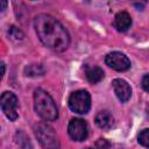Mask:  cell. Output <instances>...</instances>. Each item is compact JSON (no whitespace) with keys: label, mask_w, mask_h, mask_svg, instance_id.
Instances as JSON below:
<instances>
[{"label":"cell","mask_w":149,"mask_h":149,"mask_svg":"<svg viewBox=\"0 0 149 149\" xmlns=\"http://www.w3.org/2000/svg\"><path fill=\"white\" fill-rule=\"evenodd\" d=\"M68 133L72 140L84 141L87 137V133H88L86 121L83 119H79V118L71 119V121L69 122V126H68Z\"/></svg>","instance_id":"8992f818"},{"label":"cell","mask_w":149,"mask_h":149,"mask_svg":"<svg viewBox=\"0 0 149 149\" xmlns=\"http://www.w3.org/2000/svg\"><path fill=\"white\" fill-rule=\"evenodd\" d=\"M69 107L72 112L85 114L91 108V97L85 90H78L69 97Z\"/></svg>","instance_id":"277c9868"},{"label":"cell","mask_w":149,"mask_h":149,"mask_svg":"<svg viewBox=\"0 0 149 149\" xmlns=\"http://www.w3.org/2000/svg\"><path fill=\"white\" fill-rule=\"evenodd\" d=\"M44 73V68L41 64H30L24 68V74L29 77L42 76Z\"/></svg>","instance_id":"7c38bea8"},{"label":"cell","mask_w":149,"mask_h":149,"mask_svg":"<svg viewBox=\"0 0 149 149\" xmlns=\"http://www.w3.org/2000/svg\"><path fill=\"white\" fill-rule=\"evenodd\" d=\"M0 104H1L2 112L10 121H14L17 119L19 101H17L16 95L13 92H3L0 99Z\"/></svg>","instance_id":"5b68a950"},{"label":"cell","mask_w":149,"mask_h":149,"mask_svg":"<svg viewBox=\"0 0 149 149\" xmlns=\"http://www.w3.org/2000/svg\"><path fill=\"white\" fill-rule=\"evenodd\" d=\"M112 86H113L115 95L118 97V99L121 102H126L129 100V98L132 95V88L126 80L120 79V78L114 79L112 81Z\"/></svg>","instance_id":"ba28073f"},{"label":"cell","mask_w":149,"mask_h":149,"mask_svg":"<svg viewBox=\"0 0 149 149\" xmlns=\"http://www.w3.org/2000/svg\"><path fill=\"white\" fill-rule=\"evenodd\" d=\"M35 135L44 149H59V140L55 129L47 123H38L35 127Z\"/></svg>","instance_id":"3957f363"},{"label":"cell","mask_w":149,"mask_h":149,"mask_svg":"<svg viewBox=\"0 0 149 149\" xmlns=\"http://www.w3.org/2000/svg\"><path fill=\"white\" fill-rule=\"evenodd\" d=\"M142 87L149 92V74H146L143 78H142Z\"/></svg>","instance_id":"2e32d148"},{"label":"cell","mask_w":149,"mask_h":149,"mask_svg":"<svg viewBox=\"0 0 149 149\" xmlns=\"http://www.w3.org/2000/svg\"><path fill=\"white\" fill-rule=\"evenodd\" d=\"M132 24V17L127 12H119L114 17V27L118 31H126Z\"/></svg>","instance_id":"9c48e42d"},{"label":"cell","mask_w":149,"mask_h":149,"mask_svg":"<svg viewBox=\"0 0 149 149\" xmlns=\"http://www.w3.org/2000/svg\"><path fill=\"white\" fill-rule=\"evenodd\" d=\"M0 5H1V10H5V8L7 6V1H0Z\"/></svg>","instance_id":"e0dca14e"},{"label":"cell","mask_w":149,"mask_h":149,"mask_svg":"<svg viewBox=\"0 0 149 149\" xmlns=\"http://www.w3.org/2000/svg\"><path fill=\"white\" fill-rule=\"evenodd\" d=\"M95 123L101 129H109L113 126V116L108 111H100L95 115Z\"/></svg>","instance_id":"30bf717a"},{"label":"cell","mask_w":149,"mask_h":149,"mask_svg":"<svg viewBox=\"0 0 149 149\" xmlns=\"http://www.w3.org/2000/svg\"><path fill=\"white\" fill-rule=\"evenodd\" d=\"M85 76L90 83L97 84L104 78V71L99 66H87L85 70Z\"/></svg>","instance_id":"8fae6325"},{"label":"cell","mask_w":149,"mask_h":149,"mask_svg":"<svg viewBox=\"0 0 149 149\" xmlns=\"http://www.w3.org/2000/svg\"><path fill=\"white\" fill-rule=\"evenodd\" d=\"M34 27L40 41L54 51H64L70 44V36L64 26L54 16L40 14L34 19Z\"/></svg>","instance_id":"6da1fadb"},{"label":"cell","mask_w":149,"mask_h":149,"mask_svg":"<svg viewBox=\"0 0 149 149\" xmlns=\"http://www.w3.org/2000/svg\"><path fill=\"white\" fill-rule=\"evenodd\" d=\"M8 35L14 41H21L23 38V33L21 31V29H19L15 26H10V28L8 30Z\"/></svg>","instance_id":"9a60e30c"},{"label":"cell","mask_w":149,"mask_h":149,"mask_svg":"<svg viewBox=\"0 0 149 149\" xmlns=\"http://www.w3.org/2000/svg\"><path fill=\"white\" fill-rule=\"evenodd\" d=\"M105 62L109 68H112V69H114L116 71H127L130 68L129 58L125 54L119 52V51L109 52L106 56Z\"/></svg>","instance_id":"52a82bcc"},{"label":"cell","mask_w":149,"mask_h":149,"mask_svg":"<svg viewBox=\"0 0 149 149\" xmlns=\"http://www.w3.org/2000/svg\"><path fill=\"white\" fill-rule=\"evenodd\" d=\"M86 149H92V148H86Z\"/></svg>","instance_id":"ac0fdd59"},{"label":"cell","mask_w":149,"mask_h":149,"mask_svg":"<svg viewBox=\"0 0 149 149\" xmlns=\"http://www.w3.org/2000/svg\"><path fill=\"white\" fill-rule=\"evenodd\" d=\"M137 141L141 146H143L146 148H149V128L143 129V130L140 132V134L137 136Z\"/></svg>","instance_id":"5bb4252c"},{"label":"cell","mask_w":149,"mask_h":149,"mask_svg":"<svg viewBox=\"0 0 149 149\" xmlns=\"http://www.w3.org/2000/svg\"><path fill=\"white\" fill-rule=\"evenodd\" d=\"M15 142H16L22 149H31L30 141H29L28 136H27L23 132H21V130L16 132V134H15Z\"/></svg>","instance_id":"4fadbf2b"},{"label":"cell","mask_w":149,"mask_h":149,"mask_svg":"<svg viewBox=\"0 0 149 149\" xmlns=\"http://www.w3.org/2000/svg\"><path fill=\"white\" fill-rule=\"evenodd\" d=\"M34 108L37 115L45 121H54L58 116V109L54 99L42 88H37L34 92Z\"/></svg>","instance_id":"7a4b0ae2"}]
</instances>
